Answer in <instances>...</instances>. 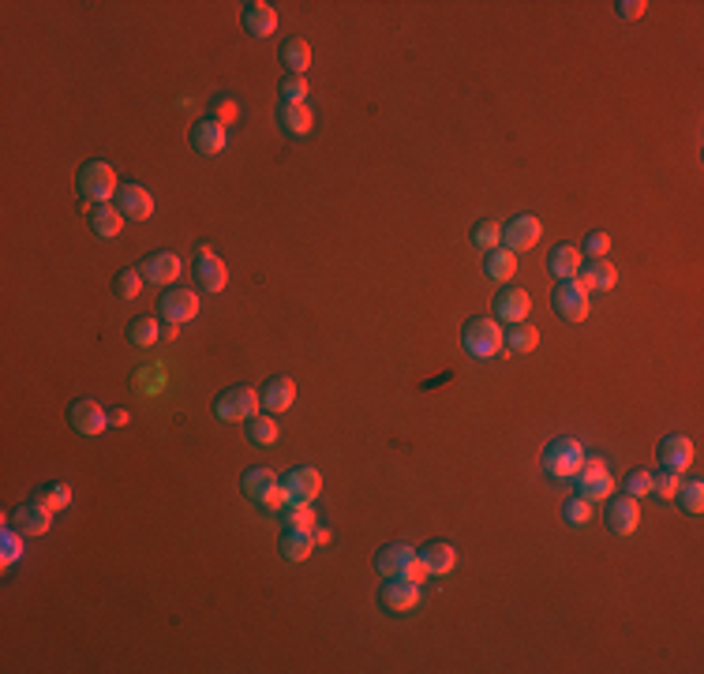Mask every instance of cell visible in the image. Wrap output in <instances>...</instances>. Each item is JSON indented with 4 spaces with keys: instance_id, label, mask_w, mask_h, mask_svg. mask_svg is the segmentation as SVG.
Masks as SVG:
<instances>
[{
    "instance_id": "1",
    "label": "cell",
    "mask_w": 704,
    "mask_h": 674,
    "mask_svg": "<svg viewBox=\"0 0 704 674\" xmlns=\"http://www.w3.org/2000/svg\"><path fill=\"white\" fill-rule=\"evenodd\" d=\"M584 458H589V453H584V446L577 443V438L562 435L544 450V472L551 480H574L577 468L584 465Z\"/></svg>"
},
{
    "instance_id": "2",
    "label": "cell",
    "mask_w": 704,
    "mask_h": 674,
    "mask_svg": "<svg viewBox=\"0 0 704 674\" xmlns=\"http://www.w3.org/2000/svg\"><path fill=\"white\" fill-rule=\"evenodd\" d=\"M79 199L87 202H113V195L121 192V180H116V168L106 165V161H87L79 168Z\"/></svg>"
},
{
    "instance_id": "3",
    "label": "cell",
    "mask_w": 704,
    "mask_h": 674,
    "mask_svg": "<svg viewBox=\"0 0 704 674\" xmlns=\"http://www.w3.org/2000/svg\"><path fill=\"white\" fill-rule=\"evenodd\" d=\"M574 491H577V498H584V502H603V498H611L614 476H611L607 461H603V458H584V465L577 468V476H574Z\"/></svg>"
},
{
    "instance_id": "4",
    "label": "cell",
    "mask_w": 704,
    "mask_h": 674,
    "mask_svg": "<svg viewBox=\"0 0 704 674\" xmlns=\"http://www.w3.org/2000/svg\"><path fill=\"white\" fill-rule=\"evenodd\" d=\"M502 345H506V333H502L495 318H473L465 326V352L473 360H495Z\"/></svg>"
},
{
    "instance_id": "5",
    "label": "cell",
    "mask_w": 704,
    "mask_h": 674,
    "mask_svg": "<svg viewBox=\"0 0 704 674\" xmlns=\"http://www.w3.org/2000/svg\"><path fill=\"white\" fill-rule=\"evenodd\" d=\"M259 404H262V397L251 390V386H232V390H225L214 401V416L222 419V424H247V419L259 416Z\"/></svg>"
},
{
    "instance_id": "6",
    "label": "cell",
    "mask_w": 704,
    "mask_h": 674,
    "mask_svg": "<svg viewBox=\"0 0 704 674\" xmlns=\"http://www.w3.org/2000/svg\"><path fill=\"white\" fill-rule=\"evenodd\" d=\"M240 487H244V495L251 498V502H259V506H266V510H285V487H281V480L274 476V468H247L244 472V480H240Z\"/></svg>"
},
{
    "instance_id": "7",
    "label": "cell",
    "mask_w": 704,
    "mask_h": 674,
    "mask_svg": "<svg viewBox=\"0 0 704 674\" xmlns=\"http://www.w3.org/2000/svg\"><path fill=\"white\" fill-rule=\"evenodd\" d=\"M551 303H555V311L566 318V323H581V318H589V289L569 278V281H559L555 293H551Z\"/></svg>"
},
{
    "instance_id": "8",
    "label": "cell",
    "mask_w": 704,
    "mask_h": 674,
    "mask_svg": "<svg viewBox=\"0 0 704 674\" xmlns=\"http://www.w3.org/2000/svg\"><path fill=\"white\" fill-rule=\"evenodd\" d=\"M281 487H285V502L289 506H311L318 498V491H323V476H318V468L300 465L281 480Z\"/></svg>"
},
{
    "instance_id": "9",
    "label": "cell",
    "mask_w": 704,
    "mask_h": 674,
    "mask_svg": "<svg viewBox=\"0 0 704 674\" xmlns=\"http://www.w3.org/2000/svg\"><path fill=\"white\" fill-rule=\"evenodd\" d=\"M540 236H544V225H540V217H536V214H517V217H510V222L502 225V244H506L513 255H517V251L536 247V244H540Z\"/></svg>"
},
{
    "instance_id": "10",
    "label": "cell",
    "mask_w": 704,
    "mask_h": 674,
    "mask_svg": "<svg viewBox=\"0 0 704 674\" xmlns=\"http://www.w3.org/2000/svg\"><path fill=\"white\" fill-rule=\"evenodd\" d=\"M195 278L203 285V293H222L229 285V270L210 247H195Z\"/></svg>"
},
{
    "instance_id": "11",
    "label": "cell",
    "mask_w": 704,
    "mask_h": 674,
    "mask_svg": "<svg viewBox=\"0 0 704 674\" xmlns=\"http://www.w3.org/2000/svg\"><path fill=\"white\" fill-rule=\"evenodd\" d=\"M158 308H161V318L169 326H184V323H192V318L199 315V296L192 289H173V293L161 296Z\"/></svg>"
},
{
    "instance_id": "12",
    "label": "cell",
    "mask_w": 704,
    "mask_h": 674,
    "mask_svg": "<svg viewBox=\"0 0 704 674\" xmlns=\"http://www.w3.org/2000/svg\"><path fill=\"white\" fill-rule=\"evenodd\" d=\"M12 525L20 529L23 536H45L49 529H53V510L42 506L38 498H30V502H23L20 510L12 513Z\"/></svg>"
},
{
    "instance_id": "13",
    "label": "cell",
    "mask_w": 704,
    "mask_h": 674,
    "mask_svg": "<svg viewBox=\"0 0 704 674\" xmlns=\"http://www.w3.org/2000/svg\"><path fill=\"white\" fill-rule=\"evenodd\" d=\"M116 210H121L128 222H146L150 214H154V199L143 184H124L121 192H116Z\"/></svg>"
},
{
    "instance_id": "14",
    "label": "cell",
    "mask_w": 704,
    "mask_h": 674,
    "mask_svg": "<svg viewBox=\"0 0 704 674\" xmlns=\"http://www.w3.org/2000/svg\"><path fill=\"white\" fill-rule=\"evenodd\" d=\"M382 603L390 607V611L397 615H409L420 607V584H412L405 577H390L387 584H382Z\"/></svg>"
},
{
    "instance_id": "15",
    "label": "cell",
    "mask_w": 704,
    "mask_h": 674,
    "mask_svg": "<svg viewBox=\"0 0 704 674\" xmlns=\"http://www.w3.org/2000/svg\"><path fill=\"white\" fill-rule=\"evenodd\" d=\"M72 427H75L79 435L94 438V435H102V431L109 427V412H106L98 401H75V404H72Z\"/></svg>"
},
{
    "instance_id": "16",
    "label": "cell",
    "mask_w": 704,
    "mask_h": 674,
    "mask_svg": "<svg viewBox=\"0 0 704 674\" xmlns=\"http://www.w3.org/2000/svg\"><path fill=\"white\" fill-rule=\"evenodd\" d=\"M660 461L667 472H678L682 476V472L693 465V443L685 435H667L660 443Z\"/></svg>"
},
{
    "instance_id": "17",
    "label": "cell",
    "mask_w": 704,
    "mask_h": 674,
    "mask_svg": "<svg viewBox=\"0 0 704 674\" xmlns=\"http://www.w3.org/2000/svg\"><path fill=\"white\" fill-rule=\"evenodd\" d=\"M637 521H641V510H637V498L630 495H618L607 502V529L614 536H630L637 529Z\"/></svg>"
},
{
    "instance_id": "18",
    "label": "cell",
    "mask_w": 704,
    "mask_h": 674,
    "mask_svg": "<svg viewBox=\"0 0 704 674\" xmlns=\"http://www.w3.org/2000/svg\"><path fill=\"white\" fill-rule=\"evenodd\" d=\"M528 308H532V300H528V293H525V289H517V285H506V289L498 293V300H495L498 318H502V323H510V326L525 323Z\"/></svg>"
},
{
    "instance_id": "19",
    "label": "cell",
    "mask_w": 704,
    "mask_h": 674,
    "mask_svg": "<svg viewBox=\"0 0 704 674\" xmlns=\"http://www.w3.org/2000/svg\"><path fill=\"white\" fill-rule=\"evenodd\" d=\"M180 270H184V263L173 255V251H158V255H150L143 263V281H150V285H173L180 278Z\"/></svg>"
},
{
    "instance_id": "20",
    "label": "cell",
    "mask_w": 704,
    "mask_h": 674,
    "mask_svg": "<svg viewBox=\"0 0 704 674\" xmlns=\"http://www.w3.org/2000/svg\"><path fill=\"white\" fill-rule=\"evenodd\" d=\"M225 143H229V131H225V124H217L214 116L210 121H199L192 128V146L199 150V154H222Z\"/></svg>"
},
{
    "instance_id": "21",
    "label": "cell",
    "mask_w": 704,
    "mask_h": 674,
    "mask_svg": "<svg viewBox=\"0 0 704 674\" xmlns=\"http://www.w3.org/2000/svg\"><path fill=\"white\" fill-rule=\"evenodd\" d=\"M577 281L584 285L589 293H611L618 285V270L607 259H592L584 270H577Z\"/></svg>"
},
{
    "instance_id": "22",
    "label": "cell",
    "mask_w": 704,
    "mask_h": 674,
    "mask_svg": "<svg viewBox=\"0 0 704 674\" xmlns=\"http://www.w3.org/2000/svg\"><path fill=\"white\" fill-rule=\"evenodd\" d=\"M244 27H247V34H255V38H270L278 30V12L266 4V0H251V4H244Z\"/></svg>"
},
{
    "instance_id": "23",
    "label": "cell",
    "mask_w": 704,
    "mask_h": 674,
    "mask_svg": "<svg viewBox=\"0 0 704 674\" xmlns=\"http://www.w3.org/2000/svg\"><path fill=\"white\" fill-rule=\"evenodd\" d=\"M315 547H318L315 529H289L281 536V559L285 562H304V559H311Z\"/></svg>"
},
{
    "instance_id": "24",
    "label": "cell",
    "mask_w": 704,
    "mask_h": 674,
    "mask_svg": "<svg viewBox=\"0 0 704 674\" xmlns=\"http://www.w3.org/2000/svg\"><path fill=\"white\" fill-rule=\"evenodd\" d=\"M124 222L128 217L113 207V202H98V207L90 210V229L102 236V240H113V236H121V229H124Z\"/></svg>"
},
{
    "instance_id": "25",
    "label": "cell",
    "mask_w": 704,
    "mask_h": 674,
    "mask_svg": "<svg viewBox=\"0 0 704 674\" xmlns=\"http://www.w3.org/2000/svg\"><path fill=\"white\" fill-rule=\"evenodd\" d=\"M412 547L409 544H387L379 554H375V569L382 573V577H401V569L409 566V559H412Z\"/></svg>"
},
{
    "instance_id": "26",
    "label": "cell",
    "mask_w": 704,
    "mask_h": 674,
    "mask_svg": "<svg viewBox=\"0 0 704 674\" xmlns=\"http://www.w3.org/2000/svg\"><path fill=\"white\" fill-rule=\"evenodd\" d=\"M293 401H296V382L293 379H270L266 382V390H262V409L266 412H285V409H293Z\"/></svg>"
},
{
    "instance_id": "27",
    "label": "cell",
    "mask_w": 704,
    "mask_h": 674,
    "mask_svg": "<svg viewBox=\"0 0 704 674\" xmlns=\"http://www.w3.org/2000/svg\"><path fill=\"white\" fill-rule=\"evenodd\" d=\"M547 270H551V274H555L559 281L577 278V270H581V255H577V247H569V244L551 247V255H547Z\"/></svg>"
},
{
    "instance_id": "28",
    "label": "cell",
    "mask_w": 704,
    "mask_h": 674,
    "mask_svg": "<svg viewBox=\"0 0 704 674\" xmlns=\"http://www.w3.org/2000/svg\"><path fill=\"white\" fill-rule=\"evenodd\" d=\"M483 274L491 281H510L517 274V255L510 247H491L488 259H483Z\"/></svg>"
},
{
    "instance_id": "29",
    "label": "cell",
    "mask_w": 704,
    "mask_h": 674,
    "mask_svg": "<svg viewBox=\"0 0 704 674\" xmlns=\"http://www.w3.org/2000/svg\"><path fill=\"white\" fill-rule=\"evenodd\" d=\"M420 559H424V566L431 569V577H446V573L458 566V551L450 547V544H427V547L420 551Z\"/></svg>"
},
{
    "instance_id": "30",
    "label": "cell",
    "mask_w": 704,
    "mask_h": 674,
    "mask_svg": "<svg viewBox=\"0 0 704 674\" xmlns=\"http://www.w3.org/2000/svg\"><path fill=\"white\" fill-rule=\"evenodd\" d=\"M278 121H281V128L289 131V135H308V131H311V124H315V116H311V109H308V106H285V101H281Z\"/></svg>"
},
{
    "instance_id": "31",
    "label": "cell",
    "mask_w": 704,
    "mask_h": 674,
    "mask_svg": "<svg viewBox=\"0 0 704 674\" xmlns=\"http://www.w3.org/2000/svg\"><path fill=\"white\" fill-rule=\"evenodd\" d=\"M281 60L289 67V75H304V67L311 64V45L304 38H293L281 45Z\"/></svg>"
},
{
    "instance_id": "32",
    "label": "cell",
    "mask_w": 704,
    "mask_h": 674,
    "mask_svg": "<svg viewBox=\"0 0 704 674\" xmlns=\"http://www.w3.org/2000/svg\"><path fill=\"white\" fill-rule=\"evenodd\" d=\"M278 419L274 416H255V419H247V438L255 446H274L278 443Z\"/></svg>"
},
{
    "instance_id": "33",
    "label": "cell",
    "mask_w": 704,
    "mask_h": 674,
    "mask_svg": "<svg viewBox=\"0 0 704 674\" xmlns=\"http://www.w3.org/2000/svg\"><path fill=\"white\" fill-rule=\"evenodd\" d=\"M158 337H161V326L154 323V318H146V315L136 318V323L128 326V341L136 345V349H150V345L158 341Z\"/></svg>"
},
{
    "instance_id": "34",
    "label": "cell",
    "mask_w": 704,
    "mask_h": 674,
    "mask_svg": "<svg viewBox=\"0 0 704 674\" xmlns=\"http://www.w3.org/2000/svg\"><path fill=\"white\" fill-rule=\"evenodd\" d=\"M536 345H540V330H536V326L517 323V326L506 333V349H510V352H521V357H525V352H532Z\"/></svg>"
},
{
    "instance_id": "35",
    "label": "cell",
    "mask_w": 704,
    "mask_h": 674,
    "mask_svg": "<svg viewBox=\"0 0 704 674\" xmlns=\"http://www.w3.org/2000/svg\"><path fill=\"white\" fill-rule=\"evenodd\" d=\"M42 506H49V510H68V506H72V487L68 483H49V487H42V491L35 495Z\"/></svg>"
},
{
    "instance_id": "36",
    "label": "cell",
    "mask_w": 704,
    "mask_h": 674,
    "mask_svg": "<svg viewBox=\"0 0 704 674\" xmlns=\"http://www.w3.org/2000/svg\"><path fill=\"white\" fill-rule=\"evenodd\" d=\"M678 498H682V510L685 513H700L704 510V483L700 480H690L678 487Z\"/></svg>"
},
{
    "instance_id": "37",
    "label": "cell",
    "mask_w": 704,
    "mask_h": 674,
    "mask_svg": "<svg viewBox=\"0 0 704 674\" xmlns=\"http://www.w3.org/2000/svg\"><path fill=\"white\" fill-rule=\"evenodd\" d=\"M281 98H285V106H304V98H308V79H304V75H285V79H281Z\"/></svg>"
},
{
    "instance_id": "38",
    "label": "cell",
    "mask_w": 704,
    "mask_h": 674,
    "mask_svg": "<svg viewBox=\"0 0 704 674\" xmlns=\"http://www.w3.org/2000/svg\"><path fill=\"white\" fill-rule=\"evenodd\" d=\"M473 244L476 247H502V225L498 222H480L476 229H473Z\"/></svg>"
},
{
    "instance_id": "39",
    "label": "cell",
    "mask_w": 704,
    "mask_h": 674,
    "mask_svg": "<svg viewBox=\"0 0 704 674\" xmlns=\"http://www.w3.org/2000/svg\"><path fill=\"white\" fill-rule=\"evenodd\" d=\"M678 487H682V476L678 472H660V476H652V491H656V498H678Z\"/></svg>"
},
{
    "instance_id": "40",
    "label": "cell",
    "mask_w": 704,
    "mask_h": 674,
    "mask_svg": "<svg viewBox=\"0 0 704 674\" xmlns=\"http://www.w3.org/2000/svg\"><path fill=\"white\" fill-rule=\"evenodd\" d=\"M143 289V270H121V278H116V293L121 300H136Z\"/></svg>"
},
{
    "instance_id": "41",
    "label": "cell",
    "mask_w": 704,
    "mask_h": 674,
    "mask_svg": "<svg viewBox=\"0 0 704 674\" xmlns=\"http://www.w3.org/2000/svg\"><path fill=\"white\" fill-rule=\"evenodd\" d=\"M622 487H626V495H630V498H641V495H652V472H645V468H637V472H630V476L622 480Z\"/></svg>"
},
{
    "instance_id": "42",
    "label": "cell",
    "mask_w": 704,
    "mask_h": 674,
    "mask_svg": "<svg viewBox=\"0 0 704 674\" xmlns=\"http://www.w3.org/2000/svg\"><path fill=\"white\" fill-rule=\"evenodd\" d=\"M562 513H566V521H569V525H584V521H589L592 517V502H584V498H569L566 506H562Z\"/></svg>"
},
{
    "instance_id": "43",
    "label": "cell",
    "mask_w": 704,
    "mask_h": 674,
    "mask_svg": "<svg viewBox=\"0 0 704 674\" xmlns=\"http://www.w3.org/2000/svg\"><path fill=\"white\" fill-rule=\"evenodd\" d=\"M285 521H289V529H315V510L311 506H285Z\"/></svg>"
},
{
    "instance_id": "44",
    "label": "cell",
    "mask_w": 704,
    "mask_h": 674,
    "mask_svg": "<svg viewBox=\"0 0 704 674\" xmlns=\"http://www.w3.org/2000/svg\"><path fill=\"white\" fill-rule=\"evenodd\" d=\"M401 577H405V581H412V584H424V581L431 577V569L424 566V559H420V554H412V559H409V566L401 569Z\"/></svg>"
},
{
    "instance_id": "45",
    "label": "cell",
    "mask_w": 704,
    "mask_h": 674,
    "mask_svg": "<svg viewBox=\"0 0 704 674\" xmlns=\"http://www.w3.org/2000/svg\"><path fill=\"white\" fill-rule=\"evenodd\" d=\"M584 251H589L592 259H603L611 251V236L607 232H589V240H584Z\"/></svg>"
},
{
    "instance_id": "46",
    "label": "cell",
    "mask_w": 704,
    "mask_h": 674,
    "mask_svg": "<svg viewBox=\"0 0 704 674\" xmlns=\"http://www.w3.org/2000/svg\"><path fill=\"white\" fill-rule=\"evenodd\" d=\"M645 0H618V4H614V12H618V20H641V15H645Z\"/></svg>"
},
{
    "instance_id": "47",
    "label": "cell",
    "mask_w": 704,
    "mask_h": 674,
    "mask_svg": "<svg viewBox=\"0 0 704 674\" xmlns=\"http://www.w3.org/2000/svg\"><path fill=\"white\" fill-rule=\"evenodd\" d=\"M237 116H240V109H237V101H217V106H214V121L217 124H232V121H237Z\"/></svg>"
},
{
    "instance_id": "48",
    "label": "cell",
    "mask_w": 704,
    "mask_h": 674,
    "mask_svg": "<svg viewBox=\"0 0 704 674\" xmlns=\"http://www.w3.org/2000/svg\"><path fill=\"white\" fill-rule=\"evenodd\" d=\"M15 559H20V539H15L12 532H4V566H12Z\"/></svg>"
},
{
    "instance_id": "49",
    "label": "cell",
    "mask_w": 704,
    "mask_h": 674,
    "mask_svg": "<svg viewBox=\"0 0 704 674\" xmlns=\"http://www.w3.org/2000/svg\"><path fill=\"white\" fill-rule=\"evenodd\" d=\"M128 419H131V416H128L124 409H113V412H109V424H113V427H124Z\"/></svg>"
},
{
    "instance_id": "50",
    "label": "cell",
    "mask_w": 704,
    "mask_h": 674,
    "mask_svg": "<svg viewBox=\"0 0 704 674\" xmlns=\"http://www.w3.org/2000/svg\"><path fill=\"white\" fill-rule=\"evenodd\" d=\"M330 539H333V536H330V529H323V525H315V544H318V547H326V544H330Z\"/></svg>"
}]
</instances>
